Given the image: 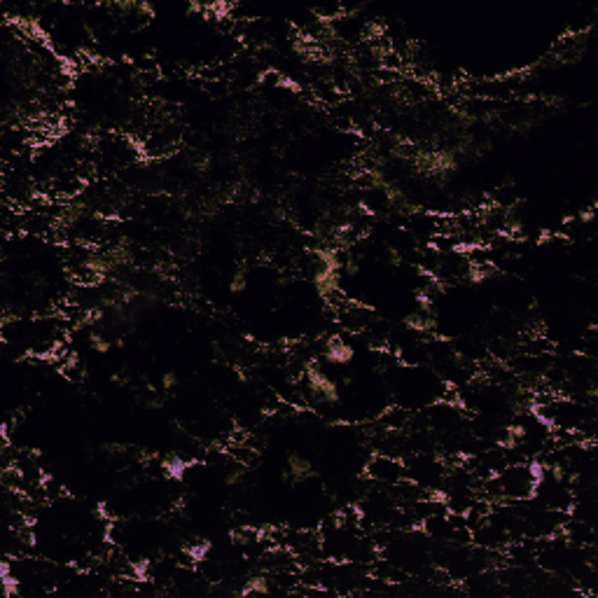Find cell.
<instances>
[{"label":"cell","instance_id":"6da1fadb","mask_svg":"<svg viewBox=\"0 0 598 598\" xmlns=\"http://www.w3.org/2000/svg\"><path fill=\"white\" fill-rule=\"evenodd\" d=\"M540 465L535 461H517L505 465L496 475L484 479V500L486 503H521L531 500L535 484H538Z\"/></svg>","mask_w":598,"mask_h":598},{"label":"cell","instance_id":"7a4b0ae2","mask_svg":"<svg viewBox=\"0 0 598 598\" xmlns=\"http://www.w3.org/2000/svg\"><path fill=\"white\" fill-rule=\"evenodd\" d=\"M365 477L370 486H377V489H398L407 482V468L405 461L400 456L393 454H374L365 465Z\"/></svg>","mask_w":598,"mask_h":598},{"label":"cell","instance_id":"3957f363","mask_svg":"<svg viewBox=\"0 0 598 598\" xmlns=\"http://www.w3.org/2000/svg\"><path fill=\"white\" fill-rule=\"evenodd\" d=\"M248 283H250L248 267H236L227 278V292L232 297H241L243 292L248 290Z\"/></svg>","mask_w":598,"mask_h":598}]
</instances>
